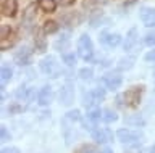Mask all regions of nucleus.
I'll return each instance as SVG.
<instances>
[{"label": "nucleus", "mask_w": 155, "mask_h": 153, "mask_svg": "<svg viewBox=\"0 0 155 153\" xmlns=\"http://www.w3.org/2000/svg\"><path fill=\"white\" fill-rule=\"evenodd\" d=\"M137 44V29L133 27V29H129L128 36H126V40H124V50L126 52H131L134 49V45Z\"/></svg>", "instance_id": "nucleus-13"}, {"label": "nucleus", "mask_w": 155, "mask_h": 153, "mask_svg": "<svg viewBox=\"0 0 155 153\" xmlns=\"http://www.w3.org/2000/svg\"><path fill=\"white\" fill-rule=\"evenodd\" d=\"M42 31H44V34H53V32H57L58 31L57 21H52V20L45 21V23H44V26H42Z\"/></svg>", "instance_id": "nucleus-17"}, {"label": "nucleus", "mask_w": 155, "mask_h": 153, "mask_svg": "<svg viewBox=\"0 0 155 153\" xmlns=\"http://www.w3.org/2000/svg\"><path fill=\"white\" fill-rule=\"evenodd\" d=\"M145 60L147 61H152V63H155V50H150L147 55H145Z\"/></svg>", "instance_id": "nucleus-31"}, {"label": "nucleus", "mask_w": 155, "mask_h": 153, "mask_svg": "<svg viewBox=\"0 0 155 153\" xmlns=\"http://www.w3.org/2000/svg\"><path fill=\"white\" fill-rule=\"evenodd\" d=\"M100 153H113V151H111V150H110V148H104V150H102Z\"/></svg>", "instance_id": "nucleus-34"}, {"label": "nucleus", "mask_w": 155, "mask_h": 153, "mask_svg": "<svg viewBox=\"0 0 155 153\" xmlns=\"http://www.w3.org/2000/svg\"><path fill=\"white\" fill-rule=\"evenodd\" d=\"M63 61H65L68 66H74V65H76V56H74V53H65V55H63Z\"/></svg>", "instance_id": "nucleus-27"}, {"label": "nucleus", "mask_w": 155, "mask_h": 153, "mask_svg": "<svg viewBox=\"0 0 155 153\" xmlns=\"http://www.w3.org/2000/svg\"><path fill=\"white\" fill-rule=\"evenodd\" d=\"M0 76H2V85H3L5 82H7L8 79H12V76H13V69L10 68V65H3V66H2Z\"/></svg>", "instance_id": "nucleus-19"}, {"label": "nucleus", "mask_w": 155, "mask_h": 153, "mask_svg": "<svg viewBox=\"0 0 155 153\" xmlns=\"http://www.w3.org/2000/svg\"><path fill=\"white\" fill-rule=\"evenodd\" d=\"M74 153H99V151H97V148L94 145H91V143H84V145H81Z\"/></svg>", "instance_id": "nucleus-22"}, {"label": "nucleus", "mask_w": 155, "mask_h": 153, "mask_svg": "<svg viewBox=\"0 0 155 153\" xmlns=\"http://www.w3.org/2000/svg\"><path fill=\"white\" fill-rule=\"evenodd\" d=\"M116 135H118L121 143H124L128 147H139L142 143V139H144V135L140 132L129 131V129H120L116 132Z\"/></svg>", "instance_id": "nucleus-2"}, {"label": "nucleus", "mask_w": 155, "mask_h": 153, "mask_svg": "<svg viewBox=\"0 0 155 153\" xmlns=\"http://www.w3.org/2000/svg\"><path fill=\"white\" fill-rule=\"evenodd\" d=\"M102 82H104L108 89L111 90H115V89H118L121 82H123V78L118 74V73H108V74H105L104 78H102Z\"/></svg>", "instance_id": "nucleus-6"}, {"label": "nucleus", "mask_w": 155, "mask_h": 153, "mask_svg": "<svg viewBox=\"0 0 155 153\" xmlns=\"http://www.w3.org/2000/svg\"><path fill=\"white\" fill-rule=\"evenodd\" d=\"M100 42L105 44L107 47H116L121 42V36L116 32H102L100 34Z\"/></svg>", "instance_id": "nucleus-11"}, {"label": "nucleus", "mask_w": 155, "mask_h": 153, "mask_svg": "<svg viewBox=\"0 0 155 153\" xmlns=\"http://www.w3.org/2000/svg\"><path fill=\"white\" fill-rule=\"evenodd\" d=\"M92 137L97 143H108L113 140V132L110 129H95L92 132Z\"/></svg>", "instance_id": "nucleus-8"}, {"label": "nucleus", "mask_w": 155, "mask_h": 153, "mask_svg": "<svg viewBox=\"0 0 155 153\" xmlns=\"http://www.w3.org/2000/svg\"><path fill=\"white\" fill-rule=\"evenodd\" d=\"M144 44L149 45V47L155 45V34H153V32H152V34H147V36L144 37Z\"/></svg>", "instance_id": "nucleus-28"}, {"label": "nucleus", "mask_w": 155, "mask_h": 153, "mask_svg": "<svg viewBox=\"0 0 155 153\" xmlns=\"http://www.w3.org/2000/svg\"><path fill=\"white\" fill-rule=\"evenodd\" d=\"M31 50L28 49V47H23L21 50H18L16 53H15V61L19 65V66H28L29 63H31Z\"/></svg>", "instance_id": "nucleus-10"}, {"label": "nucleus", "mask_w": 155, "mask_h": 153, "mask_svg": "<svg viewBox=\"0 0 155 153\" xmlns=\"http://www.w3.org/2000/svg\"><path fill=\"white\" fill-rule=\"evenodd\" d=\"M140 20L147 27H155V8L145 7L140 10Z\"/></svg>", "instance_id": "nucleus-9"}, {"label": "nucleus", "mask_w": 155, "mask_h": 153, "mask_svg": "<svg viewBox=\"0 0 155 153\" xmlns=\"http://www.w3.org/2000/svg\"><path fill=\"white\" fill-rule=\"evenodd\" d=\"M142 153H155V145L149 147V148H144V150H142Z\"/></svg>", "instance_id": "nucleus-33"}, {"label": "nucleus", "mask_w": 155, "mask_h": 153, "mask_svg": "<svg viewBox=\"0 0 155 153\" xmlns=\"http://www.w3.org/2000/svg\"><path fill=\"white\" fill-rule=\"evenodd\" d=\"M124 123L126 124H134V126H144V119L139 116H128V118H124Z\"/></svg>", "instance_id": "nucleus-23"}, {"label": "nucleus", "mask_w": 155, "mask_h": 153, "mask_svg": "<svg viewBox=\"0 0 155 153\" xmlns=\"http://www.w3.org/2000/svg\"><path fill=\"white\" fill-rule=\"evenodd\" d=\"M36 97V90L29 89V87H19L16 90V98L18 100H24V102H31Z\"/></svg>", "instance_id": "nucleus-14"}, {"label": "nucleus", "mask_w": 155, "mask_h": 153, "mask_svg": "<svg viewBox=\"0 0 155 153\" xmlns=\"http://www.w3.org/2000/svg\"><path fill=\"white\" fill-rule=\"evenodd\" d=\"M142 90L144 87L139 85V87H131L129 90H126L123 98H124V103L128 105L129 108H136L139 107V102H140V95H142Z\"/></svg>", "instance_id": "nucleus-4"}, {"label": "nucleus", "mask_w": 155, "mask_h": 153, "mask_svg": "<svg viewBox=\"0 0 155 153\" xmlns=\"http://www.w3.org/2000/svg\"><path fill=\"white\" fill-rule=\"evenodd\" d=\"M18 11V2L16 0H3L2 3V15L13 18Z\"/></svg>", "instance_id": "nucleus-12"}, {"label": "nucleus", "mask_w": 155, "mask_h": 153, "mask_svg": "<svg viewBox=\"0 0 155 153\" xmlns=\"http://www.w3.org/2000/svg\"><path fill=\"white\" fill-rule=\"evenodd\" d=\"M0 135H2V140L3 142L5 140H10V134H8V131H7V127H5V126L0 127Z\"/></svg>", "instance_id": "nucleus-29"}, {"label": "nucleus", "mask_w": 155, "mask_h": 153, "mask_svg": "<svg viewBox=\"0 0 155 153\" xmlns=\"http://www.w3.org/2000/svg\"><path fill=\"white\" fill-rule=\"evenodd\" d=\"M133 63H134V58H121L118 63V69H129L133 68Z\"/></svg>", "instance_id": "nucleus-25"}, {"label": "nucleus", "mask_w": 155, "mask_h": 153, "mask_svg": "<svg viewBox=\"0 0 155 153\" xmlns=\"http://www.w3.org/2000/svg\"><path fill=\"white\" fill-rule=\"evenodd\" d=\"M39 66H41L42 73H45L47 76H50V78H57V76L60 74V66H58L55 56H52V55L42 58L41 63H39Z\"/></svg>", "instance_id": "nucleus-3"}, {"label": "nucleus", "mask_w": 155, "mask_h": 153, "mask_svg": "<svg viewBox=\"0 0 155 153\" xmlns=\"http://www.w3.org/2000/svg\"><path fill=\"white\" fill-rule=\"evenodd\" d=\"M42 32H44V31H42ZM42 32L39 31L37 34H36V40H34V42H36V49H37L39 52H44V50H45V39L42 37Z\"/></svg>", "instance_id": "nucleus-20"}, {"label": "nucleus", "mask_w": 155, "mask_h": 153, "mask_svg": "<svg viewBox=\"0 0 155 153\" xmlns=\"http://www.w3.org/2000/svg\"><path fill=\"white\" fill-rule=\"evenodd\" d=\"M53 100V90L50 85H45V87H42L39 90L37 94V102L39 105H42V107H47V105H50Z\"/></svg>", "instance_id": "nucleus-7"}, {"label": "nucleus", "mask_w": 155, "mask_h": 153, "mask_svg": "<svg viewBox=\"0 0 155 153\" xmlns=\"http://www.w3.org/2000/svg\"><path fill=\"white\" fill-rule=\"evenodd\" d=\"M24 107H21V105H12V107L8 108L10 113H16V111H23Z\"/></svg>", "instance_id": "nucleus-30"}, {"label": "nucleus", "mask_w": 155, "mask_h": 153, "mask_svg": "<svg viewBox=\"0 0 155 153\" xmlns=\"http://www.w3.org/2000/svg\"><path fill=\"white\" fill-rule=\"evenodd\" d=\"M34 10H36V5H34V3L26 8V11H24V15H23V23H26V24H28V23H31L34 18H36V11H34Z\"/></svg>", "instance_id": "nucleus-18"}, {"label": "nucleus", "mask_w": 155, "mask_h": 153, "mask_svg": "<svg viewBox=\"0 0 155 153\" xmlns=\"http://www.w3.org/2000/svg\"><path fill=\"white\" fill-rule=\"evenodd\" d=\"M39 7L45 13H53L57 10V2L55 0H39Z\"/></svg>", "instance_id": "nucleus-15"}, {"label": "nucleus", "mask_w": 155, "mask_h": 153, "mask_svg": "<svg viewBox=\"0 0 155 153\" xmlns=\"http://www.w3.org/2000/svg\"><path fill=\"white\" fill-rule=\"evenodd\" d=\"M78 55L84 61H91L92 56H94V44H92L91 37L87 34H82L78 39Z\"/></svg>", "instance_id": "nucleus-1"}, {"label": "nucleus", "mask_w": 155, "mask_h": 153, "mask_svg": "<svg viewBox=\"0 0 155 153\" xmlns=\"http://www.w3.org/2000/svg\"><path fill=\"white\" fill-rule=\"evenodd\" d=\"M2 153H19V150L16 147H10V148H3Z\"/></svg>", "instance_id": "nucleus-32"}, {"label": "nucleus", "mask_w": 155, "mask_h": 153, "mask_svg": "<svg viewBox=\"0 0 155 153\" xmlns=\"http://www.w3.org/2000/svg\"><path fill=\"white\" fill-rule=\"evenodd\" d=\"M12 34H13V31H12V27H10V26H7V24H2V26H0V40L8 39Z\"/></svg>", "instance_id": "nucleus-24"}, {"label": "nucleus", "mask_w": 155, "mask_h": 153, "mask_svg": "<svg viewBox=\"0 0 155 153\" xmlns=\"http://www.w3.org/2000/svg\"><path fill=\"white\" fill-rule=\"evenodd\" d=\"M74 102V87H73L71 82H66L61 85L60 89V103L68 107V105H71Z\"/></svg>", "instance_id": "nucleus-5"}, {"label": "nucleus", "mask_w": 155, "mask_h": 153, "mask_svg": "<svg viewBox=\"0 0 155 153\" xmlns=\"http://www.w3.org/2000/svg\"><path fill=\"white\" fill-rule=\"evenodd\" d=\"M104 116V111H100V108H91L89 111H87V119H89L91 123H97L99 119Z\"/></svg>", "instance_id": "nucleus-16"}, {"label": "nucleus", "mask_w": 155, "mask_h": 153, "mask_svg": "<svg viewBox=\"0 0 155 153\" xmlns=\"http://www.w3.org/2000/svg\"><path fill=\"white\" fill-rule=\"evenodd\" d=\"M102 119H104L105 123H115L116 119H118V114H116L115 111H111V110H105L104 111V116H102Z\"/></svg>", "instance_id": "nucleus-21"}, {"label": "nucleus", "mask_w": 155, "mask_h": 153, "mask_svg": "<svg viewBox=\"0 0 155 153\" xmlns=\"http://www.w3.org/2000/svg\"><path fill=\"white\" fill-rule=\"evenodd\" d=\"M79 78H81L82 81L92 79V69H91V68H82V69L79 71Z\"/></svg>", "instance_id": "nucleus-26"}]
</instances>
